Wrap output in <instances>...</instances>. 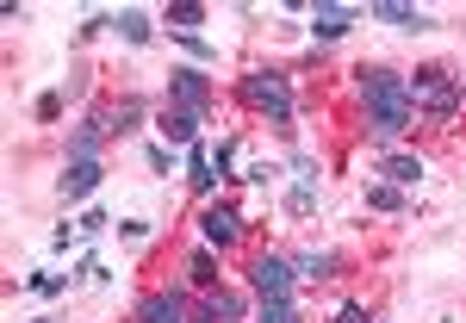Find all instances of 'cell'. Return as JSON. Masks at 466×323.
I'll return each instance as SVG.
<instances>
[{"label": "cell", "mask_w": 466, "mask_h": 323, "mask_svg": "<svg viewBox=\"0 0 466 323\" xmlns=\"http://www.w3.org/2000/svg\"><path fill=\"white\" fill-rule=\"evenodd\" d=\"M360 106H367V137L373 149H398L404 131L417 125V100H410V75L398 69H355Z\"/></svg>", "instance_id": "6da1fadb"}, {"label": "cell", "mask_w": 466, "mask_h": 323, "mask_svg": "<svg viewBox=\"0 0 466 323\" xmlns=\"http://www.w3.org/2000/svg\"><path fill=\"white\" fill-rule=\"evenodd\" d=\"M410 100H417V112H423L430 125H454L466 87H461V75L448 69V63H423V69L410 75Z\"/></svg>", "instance_id": "7a4b0ae2"}, {"label": "cell", "mask_w": 466, "mask_h": 323, "mask_svg": "<svg viewBox=\"0 0 466 323\" xmlns=\"http://www.w3.org/2000/svg\"><path fill=\"white\" fill-rule=\"evenodd\" d=\"M237 100L261 118H274L280 131H292V81L280 69H243L237 75Z\"/></svg>", "instance_id": "3957f363"}, {"label": "cell", "mask_w": 466, "mask_h": 323, "mask_svg": "<svg viewBox=\"0 0 466 323\" xmlns=\"http://www.w3.org/2000/svg\"><path fill=\"white\" fill-rule=\"evenodd\" d=\"M168 100H175L180 112H212L218 100V87H212V75H206V63H180V69H168Z\"/></svg>", "instance_id": "277c9868"}, {"label": "cell", "mask_w": 466, "mask_h": 323, "mask_svg": "<svg viewBox=\"0 0 466 323\" xmlns=\"http://www.w3.org/2000/svg\"><path fill=\"white\" fill-rule=\"evenodd\" d=\"M292 280H299V267H292L287 255H255V261H249L255 298H292Z\"/></svg>", "instance_id": "5b68a950"}, {"label": "cell", "mask_w": 466, "mask_h": 323, "mask_svg": "<svg viewBox=\"0 0 466 323\" xmlns=\"http://www.w3.org/2000/svg\"><path fill=\"white\" fill-rule=\"evenodd\" d=\"M199 237H206V249H237V243H243V212L224 206V199H212V206L199 212Z\"/></svg>", "instance_id": "8992f818"}, {"label": "cell", "mask_w": 466, "mask_h": 323, "mask_svg": "<svg viewBox=\"0 0 466 323\" xmlns=\"http://www.w3.org/2000/svg\"><path fill=\"white\" fill-rule=\"evenodd\" d=\"M131 323H193V311H187V292L175 287H156L137 298V311H131Z\"/></svg>", "instance_id": "52a82bcc"}, {"label": "cell", "mask_w": 466, "mask_h": 323, "mask_svg": "<svg viewBox=\"0 0 466 323\" xmlns=\"http://www.w3.org/2000/svg\"><path fill=\"white\" fill-rule=\"evenodd\" d=\"M100 180H106V162H69V175H63V187H56V193H63V206H81Z\"/></svg>", "instance_id": "ba28073f"}, {"label": "cell", "mask_w": 466, "mask_h": 323, "mask_svg": "<svg viewBox=\"0 0 466 323\" xmlns=\"http://www.w3.org/2000/svg\"><path fill=\"white\" fill-rule=\"evenodd\" d=\"M243 318H249V305L237 292H206L199 311H193V323H243Z\"/></svg>", "instance_id": "9c48e42d"}, {"label": "cell", "mask_w": 466, "mask_h": 323, "mask_svg": "<svg viewBox=\"0 0 466 323\" xmlns=\"http://www.w3.org/2000/svg\"><path fill=\"white\" fill-rule=\"evenodd\" d=\"M367 13L386 19V25H398V32H430L435 25V13H423V6H398V0H373Z\"/></svg>", "instance_id": "30bf717a"}, {"label": "cell", "mask_w": 466, "mask_h": 323, "mask_svg": "<svg viewBox=\"0 0 466 323\" xmlns=\"http://www.w3.org/2000/svg\"><path fill=\"white\" fill-rule=\"evenodd\" d=\"M199 125H206V118H199V112H180V106H168L162 112V118H156V131H162V137H168V144H199Z\"/></svg>", "instance_id": "8fae6325"}, {"label": "cell", "mask_w": 466, "mask_h": 323, "mask_svg": "<svg viewBox=\"0 0 466 323\" xmlns=\"http://www.w3.org/2000/svg\"><path fill=\"white\" fill-rule=\"evenodd\" d=\"M349 25H355V13H349V6H329V0L311 6V37H318V44H336Z\"/></svg>", "instance_id": "7c38bea8"}, {"label": "cell", "mask_w": 466, "mask_h": 323, "mask_svg": "<svg viewBox=\"0 0 466 323\" xmlns=\"http://www.w3.org/2000/svg\"><path fill=\"white\" fill-rule=\"evenodd\" d=\"M292 267H299V280L318 287V280H336V274H342V255H336V249H305Z\"/></svg>", "instance_id": "4fadbf2b"}, {"label": "cell", "mask_w": 466, "mask_h": 323, "mask_svg": "<svg viewBox=\"0 0 466 323\" xmlns=\"http://www.w3.org/2000/svg\"><path fill=\"white\" fill-rule=\"evenodd\" d=\"M187 287H199V292H218V249H199L187 255Z\"/></svg>", "instance_id": "5bb4252c"}, {"label": "cell", "mask_w": 466, "mask_h": 323, "mask_svg": "<svg viewBox=\"0 0 466 323\" xmlns=\"http://www.w3.org/2000/svg\"><path fill=\"white\" fill-rule=\"evenodd\" d=\"M137 118H144V100H112V106H106V131H112V137H131Z\"/></svg>", "instance_id": "9a60e30c"}, {"label": "cell", "mask_w": 466, "mask_h": 323, "mask_svg": "<svg viewBox=\"0 0 466 323\" xmlns=\"http://www.w3.org/2000/svg\"><path fill=\"white\" fill-rule=\"evenodd\" d=\"M380 175L392 180V187H417V180H423V156H386Z\"/></svg>", "instance_id": "2e32d148"}, {"label": "cell", "mask_w": 466, "mask_h": 323, "mask_svg": "<svg viewBox=\"0 0 466 323\" xmlns=\"http://www.w3.org/2000/svg\"><path fill=\"white\" fill-rule=\"evenodd\" d=\"M112 25H118V37H125V44H149V37H156L149 13H137V6H125V13H118Z\"/></svg>", "instance_id": "e0dca14e"}, {"label": "cell", "mask_w": 466, "mask_h": 323, "mask_svg": "<svg viewBox=\"0 0 466 323\" xmlns=\"http://www.w3.org/2000/svg\"><path fill=\"white\" fill-rule=\"evenodd\" d=\"M367 212H404V187L373 180V187H367Z\"/></svg>", "instance_id": "ac0fdd59"}, {"label": "cell", "mask_w": 466, "mask_h": 323, "mask_svg": "<svg viewBox=\"0 0 466 323\" xmlns=\"http://www.w3.org/2000/svg\"><path fill=\"white\" fill-rule=\"evenodd\" d=\"M162 19H168V32L193 37V25H206V6H193V0H180V6H168V13H162Z\"/></svg>", "instance_id": "d6986e66"}, {"label": "cell", "mask_w": 466, "mask_h": 323, "mask_svg": "<svg viewBox=\"0 0 466 323\" xmlns=\"http://www.w3.org/2000/svg\"><path fill=\"white\" fill-rule=\"evenodd\" d=\"M255 323H305V318H299V298H261Z\"/></svg>", "instance_id": "ffe728a7"}, {"label": "cell", "mask_w": 466, "mask_h": 323, "mask_svg": "<svg viewBox=\"0 0 466 323\" xmlns=\"http://www.w3.org/2000/svg\"><path fill=\"white\" fill-rule=\"evenodd\" d=\"M287 212L292 217H311V212H318V187H305V180H299V187L287 193Z\"/></svg>", "instance_id": "44dd1931"}, {"label": "cell", "mask_w": 466, "mask_h": 323, "mask_svg": "<svg viewBox=\"0 0 466 323\" xmlns=\"http://www.w3.org/2000/svg\"><path fill=\"white\" fill-rule=\"evenodd\" d=\"M329 323H373V311L360 305V298H349V305H336V318Z\"/></svg>", "instance_id": "7402d4cb"}, {"label": "cell", "mask_w": 466, "mask_h": 323, "mask_svg": "<svg viewBox=\"0 0 466 323\" xmlns=\"http://www.w3.org/2000/svg\"><path fill=\"white\" fill-rule=\"evenodd\" d=\"M37 118H44V125H50V118H63V94H56V87H50V94H37Z\"/></svg>", "instance_id": "603a6c76"}, {"label": "cell", "mask_w": 466, "mask_h": 323, "mask_svg": "<svg viewBox=\"0 0 466 323\" xmlns=\"http://www.w3.org/2000/svg\"><path fill=\"white\" fill-rule=\"evenodd\" d=\"M69 287V280H63V274H32V292H44V298H56V292Z\"/></svg>", "instance_id": "cb8c5ba5"}, {"label": "cell", "mask_w": 466, "mask_h": 323, "mask_svg": "<svg viewBox=\"0 0 466 323\" xmlns=\"http://www.w3.org/2000/svg\"><path fill=\"white\" fill-rule=\"evenodd\" d=\"M32 323H50V318H32Z\"/></svg>", "instance_id": "d4e9b609"}]
</instances>
